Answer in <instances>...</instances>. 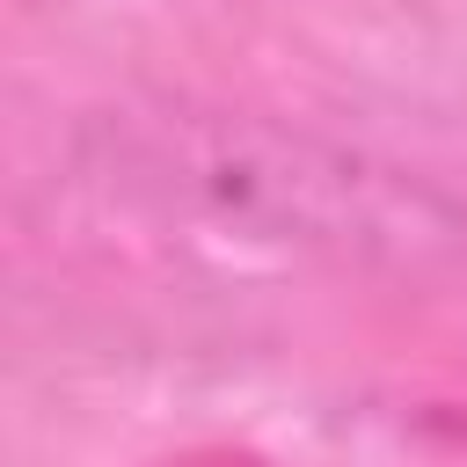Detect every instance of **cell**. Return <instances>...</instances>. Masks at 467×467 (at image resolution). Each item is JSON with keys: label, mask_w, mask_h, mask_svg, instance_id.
<instances>
[]
</instances>
